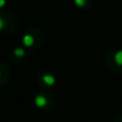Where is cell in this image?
<instances>
[{
    "label": "cell",
    "mask_w": 122,
    "mask_h": 122,
    "mask_svg": "<svg viewBox=\"0 0 122 122\" xmlns=\"http://www.w3.org/2000/svg\"><path fill=\"white\" fill-rule=\"evenodd\" d=\"M47 102H48L47 101V98L45 96H43V95H37L35 97V99H34L35 105L37 107H39V108H42V107L46 106L47 105Z\"/></svg>",
    "instance_id": "cell-1"
},
{
    "label": "cell",
    "mask_w": 122,
    "mask_h": 122,
    "mask_svg": "<svg viewBox=\"0 0 122 122\" xmlns=\"http://www.w3.org/2000/svg\"><path fill=\"white\" fill-rule=\"evenodd\" d=\"M33 43H34V39L30 34H26L23 37V44L26 47H30L33 45Z\"/></svg>",
    "instance_id": "cell-2"
},
{
    "label": "cell",
    "mask_w": 122,
    "mask_h": 122,
    "mask_svg": "<svg viewBox=\"0 0 122 122\" xmlns=\"http://www.w3.org/2000/svg\"><path fill=\"white\" fill-rule=\"evenodd\" d=\"M43 81H44L47 85L51 86V85H53V84L55 83V78H54L52 75H51V74H46V75L43 76Z\"/></svg>",
    "instance_id": "cell-3"
},
{
    "label": "cell",
    "mask_w": 122,
    "mask_h": 122,
    "mask_svg": "<svg viewBox=\"0 0 122 122\" xmlns=\"http://www.w3.org/2000/svg\"><path fill=\"white\" fill-rule=\"evenodd\" d=\"M114 61L117 65L122 66V51H119L114 54Z\"/></svg>",
    "instance_id": "cell-4"
},
{
    "label": "cell",
    "mask_w": 122,
    "mask_h": 122,
    "mask_svg": "<svg viewBox=\"0 0 122 122\" xmlns=\"http://www.w3.org/2000/svg\"><path fill=\"white\" fill-rule=\"evenodd\" d=\"M14 54L16 56H18V57H21V56H23L25 54V51L22 48H17V49L14 50Z\"/></svg>",
    "instance_id": "cell-5"
},
{
    "label": "cell",
    "mask_w": 122,
    "mask_h": 122,
    "mask_svg": "<svg viewBox=\"0 0 122 122\" xmlns=\"http://www.w3.org/2000/svg\"><path fill=\"white\" fill-rule=\"evenodd\" d=\"M74 3L77 7H84L86 4V0H74Z\"/></svg>",
    "instance_id": "cell-6"
},
{
    "label": "cell",
    "mask_w": 122,
    "mask_h": 122,
    "mask_svg": "<svg viewBox=\"0 0 122 122\" xmlns=\"http://www.w3.org/2000/svg\"><path fill=\"white\" fill-rule=\"evenodd\" d=\"M4 26H5V21H4V19H2V18L0 17V30H3Z\"/></svg>",
    "instance_id": "cell-7"
},
{
    "label": "cell",
    "mask_w": 122,
    "mask_h": 122,
    "mask_svg": "<svg viewBox=\"0 0 122 122\" xmlns=\"http://www.w3.org/2000/svg\"><path fill=\"white\" fill-rule=\"evenodd\" d=\"M5 4H6V0H0V8L4 7Z\"/></svg>",
    "instance_id": "cell-8"
},
{
    "label": "cell",
    "mask_w": 122,
    "mask_h": 122,
    "mask_svg": "<svg viewBox=\"0 0 122 122\" xmlns=\"http://www.w3.org/2000/svg\"><path fill=\"white\" fill-rule=\"evenodd\" d=\"M0 76H1V73H0Z\"/></svg>",
    "instance_id": "cell-9"
}]
</instances>
